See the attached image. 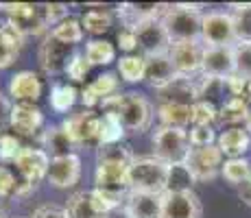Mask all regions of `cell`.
Listing matches in <instances>:
<instances>
[{"label": "cell", "instance_id": "1", "mask_svg": "<svg viewBox=\"0 0 251 218\" xmlns=\"http://www.w3.org/2000/svg\"><path fill=\"white\" fill-rule=\"evenodd\" d=\"M133 159H136V155L125 144L100 146L99 153H96L94 188L127 196L129 190H131V186H129V168H131Z\"/></svg>", "mask_w": 251, "mask_h": 218}, {"label": "cell", "instance_id": "2", "mask_svg": "<svg viewBox=\"0 0 251 218\" xmlns=\"http://www.w3.org/2000/svg\"><path fill=\"white\" fill-rule=\"evenodd\" d=\"M103 111H116L127 133H144L153 122V103L140 92H120L100 103Z\"/></svg>", "mask_w": 251, "mask_h": 218}, {"label": "cell", "instance_id": "3", "mask_svg": "<svg viewBox=\"0 0 251 218\" xmlns=\"http://www.w3.org/2000/svg\"><path fill=\"white\" fill-rule=\"evenodd\" d=\"M203 16L205 13L201 11V4H168L162 16V24L173 44L201 42Z\"/></svg>", "mask_w": 251, "mask_h": 218}, {"label": "cell", "instance_id": "4", "mask_svg": "<svg viewBox=\"0 0 251 218\" xmlns=\"http://www.w3.org/2000/svg\"><path fill=\"white\" fill-rule=\"evenodd\" d=\"M168 177H171V164L162 162L155 155L136 157L129 168V186L133 192L164 194L168 190Z\"/></svg>", "mask_w": 251, "mask_h": 218}, {"label": "cell", "instance_id": "5", "mask_svg": "<svg viewBox=\"0 0 251 218\" xmlns=\"http://www.w3.org/2000/svg\"><path fill=\"white\" fill-rule=\"evenodd\" d=\"M16 168L20 172L18 179V190L16 196H26L37 188L42 179L48 177V168H50V157L42 151V148L22 146V151L16 157Z\"/></svg>", "mask_w": 251, "mask_h": 218}, {"label": "cell", "instance_id": "6", "mask_svg": "<svg viewBox=\"0 0 251 218\" xmlns=\"http://www.w3.org/2000/svg\"><path fill=\"white\" fill-rule=\"evenodd\" d=\"M75 148H100V116L92 109H81L70 114L61 122Z\"/></svg>", "mask_w": 251, "mask_h": 218}, {"label": "cell", "instance_id": "7", "mask_svg": "<svg viewBox=\"0 0 251 218\" xmlns=\"http://www.w3.org/2000/svg\"><path fill=\"white\" fill-rule=\"evenodd\" d=\"M223 157L225 155L221 153V148L216 144H212V146H192L188 151L186 159H183V166H186V170L190 172V177L195 181L207 183L214 181L223 170Z\"/></svg>", "mask_w": 251, "mask_h": 218}, {"label": "cell", "instance_id": "8", "mask_svg": "<svg viewBox=\"0 0 251 218\" xmlns=\"http://www.w3.org/2000/svg\"><path fill=\"white\" fill-rule=\"evenodd\" d=\"M153 155L166 164H181L190 151V135L186 129L157 127L153 133Z\"/></svg>", "mask_w": 251, "mask_h": 218}, {"label": "cell", "instance_id": "9", "mask_svg": "<svg viewBox=\"0 0 251 218\" xmlns=\"http://www.w3.org/2000/svg\"><path fill=\"white\" fill-rule=\"evenodd\" d=\"M201 44L210 48L236 46V28L231 11H207L201 26Z\"/></svg>", "mask_w": 251, "mask_h": 218}, {"label": "cell", "instance_id": "10", "mask_svg": "<svg viewBox=\"0 0 251 218\" xmlns=\"http://www.w3.org/2000/svg\"><path fill=\"white\" fill-rule=\"evenodd\" d=\"M7 16L9 24L16 28L20 35H48L46 20L42 16V4H28V2H9L7 4Z\"/></svg>", "mask_w": 251, "mask_h": 218}, {"label": "cell", "instance_id": "11", "mask_svg": "<svg viewBox=\"0 0 251 218\" xmlns=\"http://www.w3.org/2000/svg\"><path fill=\"white\" fill-rule=\"evenodd\" d=\"M75 46L55 40L52 35H46L40 44V50H37V61H40L42 72L48 76H57L61 72H66L70 59L75 57Z\"/></svg>", "mask_w": 251, "mask_h": 218}, {"label": "cell", "instance_id": "12", "mask_svg": "<svg viewBox=\"0 0 251 218\" xmlns=\"http://www.w3.org/2000/svg\"><path fill=\"white\" fill-rule=\"evenodd\" d=\"M203 203L195 190L164 192L162 194V218H201Z\"/></svg>", "mask_w": 251, "mask_h": 218}, {"label": "cell", "instance_id": "13", "mask_svg": "<svg viewBox=\"0 0 251 218\" xmlns=\"http://www.w3.org/2000/svg\"><path fill=\"white\" fill-rule=\"evenodd\" d=\"M138 37V48L142 50V57H160V55H168L173 42L168 37L166 28H164L162 20H151L144 22L140 26L133 28Z\"/></svg>", "mask_w": 251, "mask_h": 218}, {"label": "cell", "instance_id": "14", "mask_svg": "<svg viewBox=\"0 0 251 218\" xmlns=\"http://www.w3.org/2000/svg\"><path fill=\"white\" fill-rule=\"evenodd\" d=\"M236 46H205L203 50V66L201 74L212 79H231L236 76Z\"/></svg>", "mask_w": 251, "mask_h": 218}, {"label": "cell", "instance_id": "15", "mask_svg": "<svg viewBox=\"0 0 251 218\" xmlns=\"http://www.w3.org/2000/svg\"><path fill=\"white\" fill-rule=\"evenodd\" d=\"M157 105H192L199 100V87L197 81H192V76H177L171 83H166L160 90H155Z\"/></svg>", "mask_w": 251, "mask_h": 218}, {"label": "cell", "instance_id": "16", "mask_svg": "<svg viewBox=\"0 0 251 218\" xmlns=\"http://www.w3.org/2000/svg\"><path fill=\"white\" fill-rule=\"evenodd\" d=\"M203 50L205 46L201 42H177L171 46L168 57H171L175 70L181 76H192L201 72L203 66Z\"/></svg>", "mask_w": 251, "mask_h": 218}, {"label": "cell", "instance_id": "17", "mask_svg": "<svg viewBox=\"0 0 251 218\" xmlns=\"http://www.w3.org/2000/svg\"><path fill=\"white\" fill-rule=\"evenodd\" d=\"M46 179L57 190H68V188L76 186L81 179V157L76 153L64 155V157H52Z\"/></svg>", "mask_w": 251, "mask_h": 218}, {"label": "cell", "instance_id": "18", "mask_svg": "<svg viewBox=\"0 0 251 218\" xmlns=\"http://www.w3.org/2000/svg\"><path fill=\"white\" fill-rule=\"evenodd\" d=\"M9 127L16 135H37L44 131V114L35 103H16L9 116Z\"/></svg>", "mask_w": 251, "mask_h": 218}, {"label": "cell", "instance_id": "19", "mask_svg": "<svg viewBox=\"0 0 251 218\" xmlns=\"http://www.w3.org/2000/svg\"><path fill=\"white\" fill-rule=\"evenodd\" d=\"M42 79L33 70H20L9 79V96L16 103H37L42 96Z\"/></svg>", "mask_w": 251, "mask_h": 218}, {"label": "cell", "instance_id": "20", "mask_svg": "<svg viewBox=\"0 0 251 218\" xmlns=\"http://www.w3.org/2000/svg\"><path fill=\"white\" fill-rule=\"evenodd\" d=\"M168 4H136V2H125L116 7V13L118 18L123 20L125 28H136L144 22H151V20H162L164 11H166Z\"/></svg>", "mask_w": 251, "mask_h": 218}, {"label": "cell", "instance_id": "21", "mask_svg": "<svg viewBox=\"0 0 251 218\" xmlns=\"http://www.w3.org/2000/svg\"><path fill=\"white\" fill-rule=\"evenodd\" d=\"M125 210L131 218H162V194L129 190L125 198Z\"/></svg>", "mask_w": 251, "mask_h": 218}, {"label": "cell", "instance_id": "22", "mask_svg": "<svg viewBox=\"0 0 251 218\" xmlns=\"http://www.w3.org/2000/svg\"><path fill=\"white\" fill-rule=\"evenodd\" d=\"M37 138H40L42 151L50 159L75 153V144H72V140L68 138V133H66V129L61 127V124H48Z\"/></svg>", "mask_w": 251, "mask_h": 218}, {"label": "cell", "instance_id": "23", "mask_svg": "<svg viewBox=\"0 0 251 218\" xmlns=\"http://www.w3.org/2000/svg\"><path fill=\"white\" fill-rule=\"evenodd\" d=\"M216 146L227 159H238L251 148V133L243 127L225 129L216 140Z\"/></svg>", "mask_w": 251, "mask_h": 218}, {"label": "cell", "instance_id": "24", "mask_svg": "<svg viewBox=\"0 0 251 218\" xmlns=\"http://www.w3.org/2000/svg\"><path fill=\"white\" fill-rule=\"evenodd\" d=\"M179 72L175 70L171 57L160 55V57H149L147 59V70H144V83L151 85L153 90H160L173 79H177Z\"/></svg>", "mask_w": 251, "mask_h": 218}, {"label": "cell", "instance_id": "25", "mask_svg": "<svg viewBox=\"0 0 251 218\" xmlns=\"http://www.w3.org/2000/svg\"><path fill=\"white\" fill-rule=\"evenodd\" d=\"M24 40L26 37L20 35L11 24L0 28V70L11 68L16 64V59L20 57V50L24 46Z\"/></svg>", "mask_w": 251, "mask_h": 218}, {"label": "cell", "instance_id": "26", "mask_svg": "<svg viewBox=\"0 0 251 218\" xmlns=\"http://www.w3.org/2000/svg\"><path fill=\"white\" fill-rule=\"evenodd\" d=\"M251 114V107L247 103H245L243 98H236V96H231L227 98L223 105L219 107V116H216V124H223V127H236V124L240 122H247Z\"/></svg>", "mask_w": 251, "mask_h": 218}, {"label": "cell", "instance_id": "27", "mask_svg": "<svg viewBox=\"0 0 251 218\" xmlns=\"http://www.w3.org/2000/svg\"><path fill=\"white\" fill-rule=\"evenodd\" d=\"M79 100V90L70 83H52L50 94H48V103L55 114H68Z\"/></svg>", "mask_w": 251, "mask_h": 218}, {"label": "cell", "instance_id": "28", "mask_svg": "<svg viewBox=\"0 0 251 218\" xmlns=\"http://www.w3.org/2000/svg\"><path fill=\"white\" fill-rule=\"evenodd\" d=\"M155 114L162 127L186 129L188 124H192V107L188 105H157Z\"/></svg>", "mask_w": 251, "mask_h": 218}, {"label": "cell", "instance_id": "29", "mask_svg": "<svg viewBox=\"0 0 251 218\" xmlns=\"http://www.w3.org/2000/svg\"><path fill=\"white\" fill-rule=\"evenodd\" d=\"M127 129L123 127L116 111H103L100 114V146H112V144H123Z\"/></svg>", "mask_w": 251, "mask_h": 218}, {"label": "cell", "instance_id": "30", "mask_svg": "<svg viewBox=\"0 0 251 218\" xmlns=\"http://www.w3.org/2000/svg\"><path fill=\"white\" fill-rule=\"evenodd\" d=\"M66 210H68L70 218H103V214L96 210L94 201H92V190L75 192V194L68 198Z\"/></svg>", "mask_w": 251, "mask_h": 218}, {"label": "cell", "instance_id": "31", "mask_svg": "<svg viewBox=\"0 0 251 218\" xmlns=\"http://www.w3.org/2000/svg\"><path fill=\"white\" fill-rule=\"evenodd\" d=\"M147 57L142 55H125L118 59V74L125 83H140L144 81Z\"/></svg>", "mask_w": 251, "mask_h": 218}, {"label": "cell", "instance_id": "32", "mask_svg": "<svg viewBox=\"0 0 251 218\" xmlns=\"http://www.w3.org/2000/svg\"><path fill=\"white\" fill-rule=\"evenodd\" d=\"M85 57L92 66H109L116 61V46L107 40H90L85 44Z\"/></svg>", "mask_w": 251, "mask_h": 218}, {"label": "cell", "instance_id": "33", "mask_svg": "<svg viewBox=\"0 0 251 218\" xmlns=\"http://www.w3.org/2000/svg\"><path fill=\"white\" fill-rule=\"evenodd\" d=\"M221 174H223V179L229 183V186L240 188L243 183H247L249 177H251V162H249V159H245V157L225 159Z\"/></svg>", "mask_w": 251, "mask_h": 218}, {"label": "cell", "instance_id": "34", "mask_svg": "<svg viewBox=\"0 0 251 218\" xmlns=\"http://www.w3.org/2000/svg\"><path fill=\"white\" fill-rule=\"evenodd\" d=\"M81 24H83V31H88L90 35H103L109 31L112 26V11L109 9H90L81 16Z\"/></svg>", "mask_w": 251, "mask_h": 218}, {"label": "cell", "instance_id": "35", "mask_svg": "<svg viewBox=\"0 0 251 218\" xmlns=\"http://www.w3.org/2000/svg\"><path fill=\"white\" fill-rule=\"evenodd\" d=\"M231 18H234L236 42L251 44V2L231 4Z\"/></svg>", "mask_w": 251, "mask_h": 218}, {"label": "cell", "instance_id": "36", "mask_svg": "<svg viewBox=\"0 0 251 218\" xmlns=\"http://www.w3.org/2000/svg\"><path fill=\"white\" fill-rule=\"evenodd\" d=\"M48 35L68 44V46H76V44H81V40H83V24H81V20H76V18H66L55 28H50Z\"/></svg>", "mask_w": 251, "mask_h": 218}, {"label": "cell", "instance_id": "37", "mask_svg": "<svg viewBox=\"0 0 251 218\" xmlns=\"http://www.w3.org/2000/svg\"><path fill=\"white\" fill-rule=\"evenodd\" d=\"M90 87L96 92V96H99L100 103H103V100L109 98V96L120 94V79L116 72H103V74H99L94 81H92Z\"/></svg>", "mask_w": 251, "mask_h": 218}, {"label": "cell", "instance_id": "38", "mask_svg": "<svg viewBox=\"0 0 251 218\" xmlns=\"http://www.w3.org/2000/svg\"><path fill=\"white\" fill-rule=\"evenodd\" d=\"M219 107H214L207 100H197L192 105V127H214Z\"/></svg>", "mask_w": 251, "mask_h": 218}, {"label": "cell", "instance_id": "39", "mask_svg": "<svg viewBox=\"0 0 251 218\" xmlns=\"http://www.w3.org/2000/svg\"><path fill=\"white\" fill-rule=\"evenodd\" d=\"M195 179L190 177V172L186 170V166L181 164H171V177H168V190L166 192H181V190H192Z\"/></svg>", "mask_w": 251, "mask_h": 218}, {"label": "cell", "instance_id": "40", "mask_svg": "<svg viewBox=\"0 0 251 218\" xmlns=\"http://www.w3.org/2000/svg\"><path fill=\"white\" fill-rule=\"evenodd\" d=\"M236 76L251 81V44H236Z\"/></svg>", "mask_w": 251, "mask_h": 218}, {"label": "cell", "instance_id": "41", "mask_svg": "<svg viewBox=\"0 0 251 218\" xmlns=\"http://www.w3.org/2000/svg\"><path fill=\"white\" fill-rule=\"evenodd\" d=\"M22 151V144L16 133L0 131V159L2 162H16L18 153Z\"/></svg>", "mask_w": 251, "mask_h": 218}, {"label": "cell", "instance_id": "42", "mask_svg": "<svg viewBox=\"0 0 251 218\" xmlns=\"http://www.w3.org/2000/svg\"><path fill=\"white\" fill-rule=\"evenodd\" d=\"M90 70H92V64L88 61V57H85L83 52H76V55L70 59L68 68H66V74H68L70 81L81 83V81H85V76L90 74Z\"/></svg>", "mask_w": 251, "mask_h": 218}, {"label": "cell", "instance_id": "43", "mask_svg": "<svg viewBox=\"0 0 251 218\" xmlns=\"http://www.w3.org/2000/svg\"><path fill=\"white\" fill-rule=\"evenodd\" d=\"M42 16H44V20H46L48 33H50V28H55L59 22H64L66 18H70L66 4H42Z\"/></svg>", "mask_w": 251, "mask_h": 218}, {"label": "cell", "instance_id": "44", "mask_svg": "<svg viewBox=\"0 0 251 218\" xmlns=\"http://www.w3.org/2000/svg\"><path fill=\"white\" fill-rule=\"evenodd\" d=\"M188 135H190V146H212L219 140L214 127H192Z\"/></svg>", "mask_w": 251, "mask_h": 218}, {"label": "cell", "instance_id": "45", "mask_svg": "<svg viewBox=\"0 0 251 218\" xmlns=\"http://www.w3.org/2000/svg\"><path fill=\"white\" fill-rule=\"evenodd\" d=\"M18 190V179L16 174L9 170L7 166H0V198L13 196Z\"/></svg>", "mask_w": 251, "mask_h": 218}, {"label": "cell", "instance_id": "46", "mask_svg": "<svg viewBox=\"0 0 251 218\" xmlns=\"http://www.w3.org/2000/svg\"><path fill=\"white\" fill-rule=\"evenodd\" d=\"M116 44H118L120 50H125V52H129V55H131V52L138 48L136 31H131V28H120V31L116 33Z\"/></svg>", "mask_w": 251, "mask_h": 218}, {"label": "cell", "instance_id": "47", "mask_svg": "<svg viewBox=\"0 0 251 218\" xmlns=\"http://www.w3.org/2000/svg\"><path fill=\"white\" fill-rule=\"evenodd\" d=\"M33 218H70L68 210L59 205H40L33 212Z\"/></svg>", "mask_w": 251, "mask_h": 218}, {"label": "cell", "instance_id": "48", "mask_svg": "<svg viewBox=\"0 0 251 218\" xmlns=\"http://www.w3.org/2000/svg\"><path fill=\"white\" fill-rule=\"evenodd\" d=\"M11 107L13 105L9 103V98L0 92V127H2L4 122H9V116H11Z\"/></svg>", "mask_w": 251, "mask_h": 218}, {"label": "cell", "instance_id": "49", "mask_svg": "<svg viewBox=\"0 0 251 218\" xmlns=\"http://www.w3.org/2000/svg\"><path fill=\"white\" fill-rule=\"evenodd\" d=\"M238 194H240V198H243V201L251 207V177H249L247 183H243V186L238 188Z\"/></svg>", "mask_w": 251, "mask_h": 218}, {"label": "cell", "instance_id": "50", "mask_svg": "<svg viewBox=\"0 0 251 218\" xmlns=\"http://www.w3.org/2000/svg\"><path fill=\"white\" fill-rule=\"evenodd\" d=\"M103 218H131V216H129V212L125 210V205H123V207H118V210L109 212V214H107V216H103Z\"/></svg>", "mask_w": 251, "mask_h": 218}, {"label": "cell", "instance_id": "51", "mask_svg": "<svg viewBox=\"0 0 251 218\" xmlns=\"http://www.w3.org/2000/svg\"><path fill=\"white\" fill-rule=\"evenodd\" d=\"M9 26V16H7V4H0V28Z\"/></svg>", "mask_w": 251, "mask_h": 218}, {"label": "cell", "instance_id": "52", "mask_svg": "<svg viewBox=\"0 0 251 218\" xmlns=\"http://www.w3.org/2000/svg\"><path fill=\"white\" fill-rule=\"evenodd\" d=\"M245 129H247V131H249V133H251V114H249V118H247V122H245Z\"/></svg>", "mask_w": 251, "mask_h": 218}, {"label": "cell", "instance_id": "53", "mask_svg": "<svg viewBox=\"0 0 251 218\" xmlns=\"http://www.w3.org/2000/svg\"><path fill=\"white\" fill-rule=\"evenodd\" d=\"M0 218H9V216H7V212H4V210H0Z\"/></svg>", "mask_w": 251, "mask_h": 218}]
</instances>
